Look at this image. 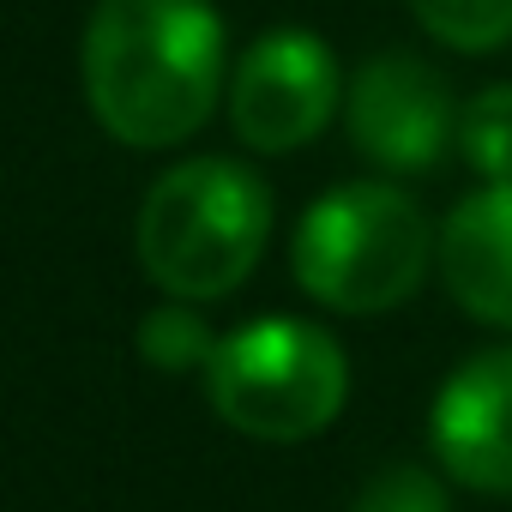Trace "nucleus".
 <instances>
[{"mask_svg": "<svg viewBox=\"0 0 512 512\" xmlns=\"http://www.w3.org/2000/svg\"><path fill=\"white\" fill-rule=\"evenodd\" d=\"M79 79L115 145L169 151L217 115L229 91V31L211 0H97Z\"/></svg>", "mask_w": 512, "mask_h": 512, "instance_id": "nucleus-1", "label": "nucleus"}, {"mask_svg": "<svg viewBox=\"0 0 512 512\" xmlns=\"http://www.w3.org/2000/svg\"><path fill=\"white\" fill-rule=\"evenodd\" d=\"M133 241L163 296L223 302L266 260L272 187L235 157H181L151 181Z\"/></svg>", "mask_w": 512, "mask_h": 512, "instance_id": "nucleus-2", "label": "nucleus"}, {"mask_svg": "<svg viewBox=\"0 0 512 512\" xmlns=\"http://www.w3.org/2000/svg\"><path fill=\"white\" fill-rule=\"evenodd\" d=\"M434 266L428 211L398 181H338L320 193L290 241L302 296L332 314H392Z\"/></svg>", "mask_w": 512, "mask_h": 512, "instance_id": "nucleus-3", "label": "nucleus"}, {"mask_svg": "<svg viewBox=\"0 0 512 512\" xmlns=\"http://www.w3.org/2000/svg\"><path fill=\"white\" fill-rule=\"evenodd\" d=\"M350 356L344 344L296 314H260L217 338L205 362V404L241 440L302 446L344 416Z\"/></svg>", "mask_w": 512, "mask_h": 512, "instance_id": "nucleus-4", "label": "nucleus"}, {"mask_svg": "<svg viewBox=\"0 0 512 512\" xmlns=\"http://www.w3.org/2000/svg\"><path fill=\"white\" fill-rule=\"evenodd\" d=\"M229 127L247 151L290 157L326 133V121L344 109V73L320 31L278 25L253 37L241 61L229 67Z\"/></svg>", "mask_w": 512, "mask_h": 512, "instance_id": "nucleus-5", "label": "nucleus"}, {"mask_svg": "<svg viewBox=\"0 0 512 512\" xmlns=\"http://www.w3.org/2000/svg\"><path fill=\"white\" fill-rule=\"evenodd\" d=\"M344 133L386 175H428L452 157L458 97L440 67L410 49H380L344 79Z\"/></svg>", "mask_w": 512, "mask_h": 512, "instance_id": "nucleus-6", "label": "nucleus"}, {"mask_svg": "<svg viewBox=\"0 0 512 512\" xmlns=\"http://www.w3.org/2000/svg\"><path fill=\"white\" fill-rule=\"evenodd\" d=\"M428 446L446 482L476 494H512V344L458 362L428 410Z\"/></svg>", "mask_w": 512, "mask_h": 512, "instance_id": "nucleus-7", "label": "nucleus"}, {"mask_svg": "<svg viewBox=\"0 0 512 512\" xmlns=\"http://www.w3.org/2000/svg\"><path fill=\"white\" fill-rule=\"evenodd\" d=\"M434 266L476 326L512 332V181H482L446 211L434 229Z\"/></svg>", "mask_w": 512, "mask_h": 512, "instance_id": "nucleus-8", "label": "nucleus"}, {"mask_svg": "<svg viewBox=\"0 0 512 512\" xmlns=\"http://www.w3.org/2000/svg\"><path fill=\"white\" fill-rule=\"evenodd\" d=\"M410 19L458 55H494L512 43V0H404Z\"/></svg>", "mask_w": 512, "mask_h": 512, "instance_id": "nucleus-9", "label": "nucleus"}, {"mask_svg": "<svg viewBox=\"0 0 512 512\" xmlns=\"http://www.w3.org/2000/svg\"><path fill=\"white\" fill-rule=\"evenodd\" d=\"M217 350V332L199 320V302H175L163 296L145 320H139V356L163 374H205Z\"/></svg>", "mask_w": 512, "mask_h": 512, "instance_id": "nucleus-10", "label": "nucleus"}, {"mask_svg": "<svg viewBox=\"0 0 512 512\" xmlns=\"http://www.w3.org/2000/svg\"><path fill=\"white\" fill-rule=\"evenodd\" d=\"M452 151L482 181H512V85H482L470 103H458Z\"/></svg>", "mask_w": 512, "mask_h": 512, "instance_id": "nucleus-11", "label": "nucleus"}, {"mask_svg": "<svg viewBox=\"0 0 512 512\" xmlns=\"http://www.w3.org/2000/svg\"><path fill=\"white\" fill-rule=\"evenodd\" d=\"M350 512H452V494H446V470H428V464H386L374 470Z\"/></svg>", "mask_w": 512, "mask_h": 512, "instance_id": "nucleus-12", "label": "nucleus"}]
</instances>
